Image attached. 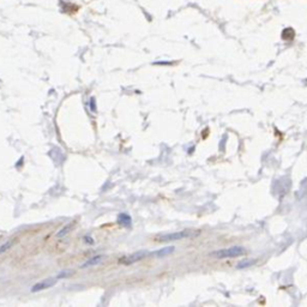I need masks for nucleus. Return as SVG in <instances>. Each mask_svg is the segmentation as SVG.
I'll return each instance as SVG.
<instances>
[{"label":"nucleus","instance_id":"f257e3e1","mask_svg":"<svg viewBox=\"0 0 307 307\" xmlns=\"http://www.w3.org/2000/svg\"><path fill=\"white\" fill-rule=\"evenodd\" d=\"M245 253V250L242 247L239 246H234V247H229V249H223V250H219L215 251L211 253L212 257H216V258H234V257H240Z\"/></svg>","mask_w":307,"mask_h":307},{"label":"nucleus","instance_id":"f03ea898","mask_svg":"<svg viewBox=\"0 0 307 307\" xmlns=\"http://www.w3.org/2000/svg\"><path fill=\"white\" fill-rule=\"evenodd\" d=\"M191 233L189 230H181V232H175V233H168V234H161L157 236V241L160 242H171V241H176L181 240L185 237H189Z\"/></svg>","mask_w":307,"mask_h":307},{"label":"nucleus","instance_id":"7ed1b4c3","mask_svg":"<svg viewBox=\"0 0 307 307\" xmlns=\"http://www.w3.org/2000/svg\"><path fill=\"white\" fill-rule=\"evenodd\" d=\"M150 254H151V253H149L148 251L142 250V251L134 252V253H132V254H130V255L123 257V258H121L120 260H119V263H121V264H124V265H131V264H134V263H137V262H139V260L144 259L145 257L150 255Z\"/></svg>","mask_w":307,"mask_h":307},{"label":"nucleus","instance_id":"20e7f679","mask_svg":"<svg viewBox=\"0 0 307 307\" xmlns=\"http://www.w3.org/2000/svg\"><path fill=\"white\" fill-rule=\"evenodd\" d=\"M58 280H59V278L56 277V278H47V280H45V281H42V282H38V283H36L35 285H33L31 292H33V293H36V292H40V290H43V289H47V288H51V287H53V285L56 283Z\"/></svg>","mask_w":307,"mask_h":307},{"label":"nucleus","instance_id":"39448f33","mask_svg":"<svg viewBox=\"0 0 307 307\" xmlns=\"http://www.w3.org/2000/svg\"><path fill=\"white\" fill-rule=\"evenodd\" d=\"M104 259V255H95L93 257V258L90 259H88L84 264H82V268L85 269V268H90V266H95V265H98V264H101Z\"/></svg>","mask_w":307,"mask_h":307},{"label":"nucleus","instance_id":"423d86ee","mask_svg":"<svg viewBox=\"0 0 307 307\" xmlns=\"http://www.w3.org/2000/svg\"><path fill=\"white\" fill-rule=\"evenodd\" d=\"M175 250V247L174 246H168V247H164V249H161V250H158L154 253H151L152 255H156V257H164V255H168V254H171L173 253Z\"/></svg>","mask_w":307,"mask_h":307},{"label":"nucleus","instance_id":"0eeeda50","mask_svg":"<svg viewBox=\"0 0 307 307\" xmlns=\"http://www.w3.org/2000/svg\"><path fill=\"white\" fill-rule=\"evenodd\" d=\"M118 222L119 224H121L123 227H130L131 226V216H128L127 214H120L118 217Z\"/></svg>","mask_w":307,"mask_h":307},{"label":"nucleus","instance_id":"6e6552de","mask_svg":"<svg viewBox=\"0 0 307 307\" xmlns=\"http://www.w3.org/2000/svg\"><path fill=\"white\" fill-rule=\"evenodd\" d=\"M71 227H72L71 224H67V226H65V227H64V228H61L60 230H59V232H58V234H56V236H58V237H61V236H65L66 234H68V233H70V229H71Z\"/></svg>","mask_w":307,"mask_h":307},{"label":"nucleus","instance_id":"1a4fd4ad","mask_svg":"<svg viewBox=\"0 0 307 307\" xmlns=\"http://www.w3.org/2000/svg\"><path fill=\"white\" fill-rule=\"evenodd\" d=\"M254 263H255V260H242L241 263L237 264L236 268H237V269H244V268H247V266L253 265Z\"/></svg>","mask_w":307,"mask_h":307},{"label":"nucleus","instance_id":"9d476101","mask_svg":"<svg viewBox=\"0 0 307 307\" xmlns=\"http://www.w3.org/2000/svg\"><path fill=\"white\" fill-rule=\"evenodd\" d=\"M11 245H12V241H7L6 244H4L3 246H0V254L1 253H4L5 251H7L10 247H11Z\"/></svg>","mask_w":307,"mask_h":307},{"label":"nucleus","instance_id":"9b49d317","mask_svg":"<svg viewBox=\"0 0 307 307\" xmlns=\"http://www.w3.org/2000/svg\"><path fill=\"white\" fill-rule=\"evenodd\" d=\"M90 109H91L93 112L96 111V107H95V98H94V97L90 98Z\"/></svg>","mask_w":307,"mask_h":307},{"label":"nucleus","instance_id":"f8f14e48","mask_svg":"<svg viewBox=\"0 0 307 307\" xmlns=\"http://www.w3.org/2000/svg\"><path fill=\"white\" fill-rule=\"evenodd\" d=\"M85 240H86V242H88V244H93V242H94V241H93V239H90V237H89V236H85Z\"/></svg>","mask_w":307,"mask_h":307}]
</instances>
